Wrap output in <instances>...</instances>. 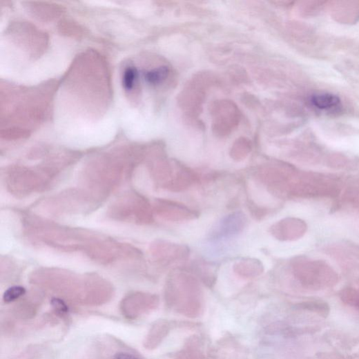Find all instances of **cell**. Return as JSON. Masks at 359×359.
<instances>
[{
    "label": "cell",
    "mask_w": 359,
    "mask_h": 359,
    "mask_svg": "<svg viewBox=\"0 0 359 359\" xmlns=\"http://www.w3.org/2000/svg\"><path fill=\"white\" fill-rule=\"evenodd\" d=\"M165 298L169 307L188 318H197L202 312V291L197 280L189 273L176 271L171 275Z\"/></svg>",
    "instance_id": "1"
},
{
    "label": "cell",
    "mask_w": 359,
    "mask_h": 359,
    "mask_svg": "<svg viewBox=\"0 0 359 359\" xmlns=\"http://www.w3.org/2000/svg\"><path fill=\"white\" fill-rule=\"evenodd\" d=\"M247 224L246 215L236 211L224 216L210 235V240L217 241L237 236L245 229Z\"/></svg>",
    "instance_id": "2"
},
{
    "label": "cell",
    "mask_w": 359,
    "mask_h": 359,
    "mask_svg": "<svg viewBox=\"0 0 359 359\" xmlns=\"http://www.w3.org/2000/svg\"><path fill=\"white\" fill-rule=\"evenodd\" d=\"M155 208L159 215L171 222H188L200 217L197 211L182 203L169 200H159Z\"/></svg>",
    "instance_id": "3"
},
{
    "label": "cell",
    "mask_w": 359,
    "mask_h": 359,
    "mask_svg": "<svg viewBox=\"0 0 359 359\" xmlns=\"http://www.w3.org/2000/svg\"><path fill=\"white\" fill-rule=\"evenodd\" d=\"M153 252L155 256L165 262L186 260L189 258L191 250L184 244L167 241H158L153 244Z\"/></svg>",
    "instance_id": "4"
},
{
    "label": "cell",
    "mask_w": 359,
    "mask_h": 359,
    "mask_svg": "<svg viewBox=\"0 0 359 359\" xmlns=\"http://www.w3.org/2000/svg\"><path fill=\"white\" fill-rule=\"evenodd\" d=\"M198 175L188 168L181 167L174 171L170 181L164 187L173 193L185 191L198 182Z\"/></svg>",
    "instance_id": "5"
},
{
    "label": "cell",
    "mask_w": 359,
    "mask_h": 359,
    "mask_svg": "<svg viewBox=\"0 0 359 359\" xmlns=\"http://www.w3.org/2000/svg\"><path fill=\"white\" fill-rule=\"evenodd\" d=\"M235 273L243 279H254L264 271L263 263L257 258H246L236 261L233 265Z\"/></svg>",
    "instance_id": "6"
},
{
    "label": "cell",
    "mask_w": 359,
    "mask_h": 359,
    "mask_svg": "<svg viewBox=\"0 0 359 359\" xmlns=\"http://www.w3.org/2000/svg\"><path fill=\"white\" fill-rule=\"evenodd\" d=\"M297 222L292 219L282 220L271 228V234L278 240H287L296 235Z\"/></svg>",
    "instance_id": "7"
},
{
    "label": "cell",
    "mask_w": 359,
    "mask_h": 359,
    "mask_svg": "<svg viewBox=\"0 0 359 359\" xmlns=\"http://www.w3.org/2000/svg\"><path fill=\"white\" fill-rule=\"evenodd\" d=\"M202 350V342L197 338H191L186 347L175 355V359H206Z\"/></svg>",
    "instance_id": "8"
},
{
    "label": "cell",
    "mask_w": 359,
    "mask_h": 359,
    "mask_svg": "<svg viewBox=\"0 0 359 359\" xmlns=\"http://www.w3.org/2000/svg\"><path fill=\"white\" fill-rule=\"evenodd\" d=\"M311 104L321 110H334L340 106V99L331 94H320L312 96Z\"/></svg>",
    "instance_id": "9"
},
{
    "label": "cell",
    "mask_w": 359,
    "mask_h": 359,
    "mask_svg": "<svg viewBox=\"0 0 359 359\" xmlns=\"http://www.w3.org/2000/svg\"><path fill=\"white\" fill-rule=\"evenodd\" d=\"M168 75L167 67H161L148 72L146 75V80L152 84L162 82Z\"/></svg>",
    "instance_id": "10"
},
{
    "label": "cell",
    "mask_w": 359,
    "mask_h": 359,
    "mask_svg": "<svg viewBox=\"0 0 359 359\" xmlns=\"http://www.w3.org/2000/svg\"><path fill=\"white\" fill-rule=\"evenodd\" d=\"M138 77V71L137 68L128 67L124 71L123 75V86L126 91H130L136 83Z\"/></svg>",
    "instance_id": "11"
},
{
    "label": "cell",
    "mask_w": 359,
    "mask_h": 359,
    "mask_svg": "<svg viewBox=\"0 0 359 359\" xmlns=\"http://www.w3.org/2000/svg\"><path fill=\"white\" fill-rule=\"evenodd\" d=\"M26 289L22 287H13L8 289L4 293L3 300L6 303H10L19 299L26 294Z\"/></svg>",
    "instance_id": "12"
},
{
    "label": "cell",
    "mask_w": 359,
    "mask_h": 359,
    "mask_svg": "<svg viewBox=\"0 0 359 359\" xmlns=\"http://www.w3.org/2000/svg\"><path fill=\"white\" fill-rule=\"evenodd\" d=\"M303 308L316 312L320 316L327 317L329 313V308L321 302H309L304 304Z\"/></svg>",
    "instance_id": "13"
},
{
    "label": "cell",
    "mask_w": 359,
    "mask_h": 359,
    "mask_svg": "<svg viewBox=\"0 0 359 359\" xmlns=\"http://www.w3.org/2000/svg\"><path fill=\"white\" fill-rule=\"evenodd\" d=\"M249 211H251L252 215L256 219H262L267 213L266 209H264L259 206H257L253 202H249Z\"/></svg>",
    "instance_id": "14"
},
{
    "label": "cell",
    "mask_w": 359,
    "mask_h": 359,
    "mask_svg": "<svg viewBox=\"0 0 359 359\" xmlns=\"http://www.w3.org/2000/svg\"><path fill=\"white\" fill-rule=\"evenodd\" d=\"M52 304L56 311L60 314H63V316H65V314H67L69 311L68 307L63 300L60 299H52Z\"/></svg>",
    "instance_id": "15"
},
{
    "label": "cell",
    "mask_w": 359,
    "mask_h": 359,
    "mask_svg": "<svg viewBox=\"0 0 359 359\" xmlns=\"http://www.w3.org/2000/svg\"><path fill=\"white\" fill-rule=\"evenodd\" d=\"M113 359H141L132 353L119 352L115 355Z\"/></svg>",
    "instance_id": "16"
},
{
    "label": "cell",
    "mask_w": 359,
    "mask_h": 359,
    "mask_svg": "<svg viewBox=\"0 0 359 359\" xmlns=\"http://www.w3.org/2000/svg\"><path fill=\"white\" fill-rule=\"evenodd\" d=\"M354 305H356L359 307V300L355 302Z\"/></svg>",
    "instance_id": "17"
}]
</instances>
